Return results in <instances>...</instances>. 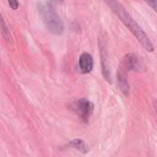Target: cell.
<instances>
[{
  "mask_svg": "<svg viewBox=\"0 0 157 157\" xmlns=\"http://www.w3.org/2000/svg\"><path fill=\"white\" fill-rule=\"evenodd\" d=\"M104 2L109 6V8L118 16V17L123 22V24L131 30V32L136 37L141 45L149 52H153L155 48L154 44L146 35L141 26L133 19L131 14L125 9V7L118 0H104Z\"/></svg>",
  "mask_w": 157,
  "mask_h": 157,
  "instance_id": "1",
  "label": "cell"
},
{
  "mask_svg": "<svg viewBox=\"0 0 157 157\" xmlns=\"http://www.w3.org/2000/svg\"><path fill=\"white\" fill-rule=\"evenodd\" d=\"M38 12L44 25L52 34H63L64 30L63 23L51 3L46 1L39 2Z\"/></svg>",
  "mask_w": 157,
  "mask_h": 157,
  "instance_id": "2",
  "label": "cell"
},
{
  "mask_svg": "<svg viewBox=\"0 0 157 157\" xmlns=\"http://www.w3.org/2000/svg\"><path fill=\"white\" fill-rule=\"evenodd\" d=\"M144 68V63L135 53H127L121 60L118 74L127 76V74L131 71L142 72Z\"/></svg>",
  "mask_w": 157,
  "mask_h": 157,
  "instance_id": "3",
  "label": "cell"
},
{
  "mask_svg": "<svg viewBox=\"0 0 157 157\" xmlns=\"http://www.w3.org/2000/svg\"><path fill=\"white\" fill-rule=\"evenodd\" d=\"M72 109L83 122H88L94 112V104L86 98H80L73 103Z\"/></svg>",
  "mask_w": 157,
  "mask_h": 157,
  "instance_id": "4",
  "label": "cell"
},
{
  "mask_svg": "<svg viewBox=\"0 0 157 157\" xmlns=\"http://www.w3.org/2000/svg\"><path fill=\"white\" fill-rule=\"evenodd\" d=\"M99 48H100V57H101V67H102V74L106 80L111 83L110 80V72L108 63V55H107V48L105 46V42L100 40H99Z\"/></svg>",
  "mask_w": 157,
  "mask_h": 157,
  "instance_id": "5",
  "label": "cell"
},
{
  "mask_svg": "<svg viewBox=\"0 0 157 157\" xmlns=\"http://www.w3.org/2000/svg\"><path fill=\"white\" fill-rule=\"evenodd\" d=\"M79 69L83 74H89L94 67V59L93 56L88 52H83L78 61Z\"/></svg>",
  "mask_w": 157,
  "mask_h": 157,
  "instance_id": "6",
  "label": "cell"
},
{
  "mask_svg": "<svg viewBox=\"0 0 157 157\" xmlns=\"http://www.w3.org/2000/svg\"><path fill=\"white\" fill-rule=\"evenodd\" d=\"M71 148L76 149L77 151L83 153V154H86L89 151L88 145L86 144V143L81 139H75L73 141H71L68 144Z\"/></svg>",
  "mask_w": 157,
  "mask_h": 157,
  "instance_id": "7",
  "label": "cell"
},
{
  "mask_svg": "<svg viewBox=\"0 0 157 157\" xmlns=\"http://www.w3.org/2000/svg\"><path fill=\"white\" fill-rule=\"evenodd\" d=\"M0 31L2 33V36L5 38V40L6 41H11V34H10V30L8 29V27L6 26L1 13H0Z\"/></svg>",
  "mask_w": 157,
  "mask_h": 157,
  "instance_id": "8",
  "label": "cell"
},
{
  "mask_svg": "<svg viewBox=\"0 0 157 157\" xmlns=\"http://www.w3.org/2000/svg\"><path fill=\"white\" fill-rule=\"evenodd\" d=\"M8 1V5H9V6L12 8V9H14V10H16V9H17L18 8V1L17 0H7Z\"/></svg>",
  "mask_w": 157,
  "mask_h": 157,
  "instance_id": "9",
  "label": "cell"
},
{
  "mask_svg": "<svg viewBox=\"0 0 157 157\" xmlns=\"http://www.w3.org/2000/svg\"><path fill=\"white\" fill-rule=\"evenodd\" d=\"M155 11H156V9H157V7H156V6H157V0H144Z\"/></svg>",
  "mask_w": 157,
  "mask_h": 157,
  "instance_id": "10",
  "label": "cell"
},
{
  "mask_svg": "<svg viewBox=\"0 0 157 157\" xmlns=\"http://www.w3.org/2000/svg\"><path fill=\"white\" fill-rule=\"evenodd\" d=\"M63 0H52V2L56 3V4H61Z\"/></svg>",
  "mask_w": 157,
  "mask_h": 157,
  "instance_id": "11",
  "label": "cell"
}]
</instances>
